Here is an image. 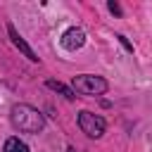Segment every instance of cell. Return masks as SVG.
<instances>
[{
  "label": "cell",
  "instance_id": "obj_5",
  "mask_svg": "<svg viewBox=\"0 0 152 152\" xmlns=\"http://www.w3.org/2000/svg\"><path fill=\"white\" fill-rule=\"evenodd\" d=\"M7 33H10L12 43H14V45H17V48H19V50H21V52H24V55H26V57L31 59V62H38V55H36V52H33V50L28 48V43H26V40H24V38H21V36L17 33V28H14L12 24H7Z\"/></svg>",
  "mask_w": 152,
  "mask_h": 152
},
{
  "label": "cell",
  "instance_id": "obj_6",
  "mask_svg": "<svg viewBox=\"0 0 152 152\" xmlns=\"http://www.w3.org/2000/svg\"><path fill=\"white\" fill-rule=\"evenodd\" d=\"M2 152H28V145L24 140H19V138H7Z\"/></svg>",
  "mask_w": 152,
  "mask_h": 152
},
{
  "label": "cell",
  "instance_id": "obj_2",
  "mask_svg": "<svg viewBox=\"0 0 152 152\" xmlns=\"http://www.w3.org/2000/svg\"><path fill=\"white\" fill-rule=\"evenodd\" d=\"M107 88L109 83L102 76H93V74H81V76H74L71 81V90L81 95H102L107 93Z\"/></svg>",
  "mask_w": 152,
  "mask_h": 152
},
{
  "label": "cell",
  "instance_id": "obj_4",
  "mask_svg": "<svg viewBox=\"0 0 152 152\" xmlns=\"http://www.w3.org/2000/svg\"><path fill=\"white\" fill-rule=\"evenodd\" d=\"M83 43H86V33H83V28H76V26H74V28H66V31L62 33V48L69 50V52L81 50Z\"/></svg>",
  "mask_w": 152,
  "mask_h": 152
},
{
  "label": "cell",
  "instance_id": "obj_7",
  "mask_svg": "<svg viewBox=\"0 0 152 152\" xmlns=\"http://www.w3.org/2000/svg\"><path fill=\"white\" fill-rule=\"evenodd\" d=\"M48 88H52V90H57V93H62L66 100H74L76 97V93L69 88V86H64V83H59V81H48Z\"/></svg>",
  "mask_w": 152,
  "mask_h": 152
},
{
  "label": "cell",
  "instance_id": "obj_10",
  "mask_svg": "<svg viewBox=\"0 0 152 152\" xmlns=\"http://www.w3.org/2000/svg\"><path fill=\"white\" fill-rule=\"evenodd\" d=\"M66 152H76V150H74V147H66Z\"/></svg>",
  "mask_w": 152,
  "mask_h": 152
},
{
  "label": "cell",
  "instance_id": "obj_1",
  "mask_svg": "<svg viewBox=\"0 0 152 152\" xmlns=\"http://www.w3.org/2000/svg\"><path fill=\"white\" fill-rule=\"evenodd\" d=\"M10 116H12L14 128H19L24 133H38L45 126V116L31 104H14Z\"/></svg>",
  "mask_w": 152,
  "mask_h": 152
},
{
  "label": "cell",
  "instance_id": "obj_3",
  "mask_svg": "<svg viewBox=\"0 0 152 152\" xmlns=\"http://www.w3.org/2000/svg\"><path fill=\"white\" fill-rule=\"evenodd\" d=\"M78 126H81V131H83L88 138H100V135L104 133V128H107L104 119L97 116V114H93V112H88V109H83V112L78 114Z\"/></svg>",
  "mask_w": 152,
  "mask_h": 152
},
{
  "label": "cell",
  "instance_id": "obj_9",
  "mask_svg": "<svg viewBox=\"0 0 152 152\" xmlns=\"http://www.w3.org/2000/svg\"><path fill=\"white\" fill-rule=\"evenodd\" d=\"M109 12H114V14H121V7H119L116 2H109Z\"/></svg>",
  "mask_w": 152,
  "mask_h": 152
},
{
  "label": "cell",
  "instance_id": "obj_8",
  "mask_svg": "<svg viewBox=\"0 0 152 152\" xmlns=\"http://www.w3.org/2000/svg\"><path fill=\"white\" fill-rule=\"evenodd\" d=\"M116 38H119V43H121V45H124V48H126L128 52H133V45H131V43L126 40V36H116Z\"/></svg>",
  "mask_w": 152,
  "mask_h": 152
}]
</instances>
